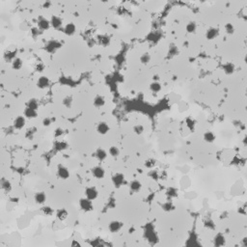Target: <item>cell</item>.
<instances>
[{
	"instance_id": "603a6c76",
	"label": "cell",
	"mask_w": 247,
	"mask_h": 247,
	"mask_svg": "<svg viewBox=\"0 0 247 247\" xmlns=\"http://www.w3.org/2000/svg\"><path fill=\"white\" fill-rule=\"evenodd\" d=\"M204 139H205L206 142H209V143H211L215 140V135L212 133L211 131H208L204 134Z\"/></svg>"
},
{
	"instance_id": "ab89813d",
	"label": "cell",
	"mask_w": 247,
	"mask_h": 247,
	"mask_svg": "<svg viewBox=\"0 0 247 247\" xmlns=\"http://www.w3.org/2000/svg\"><path fill=\"white\" fill-rule=\"evenodd\" d=\"M155 160H153V159H149L148 161H146V163H145V165L147 166V167H153V166H155Z\"/></svg>"
},
{
	"instance_id": "2e32d148",
	"label": "cell",
	"mask_w": 247,
	"mask_h": 247,
	"mask_svg": "<svg viewBox=\"0 0 247 247\" xmlns=\"http://www.w3.org/2000/svg\"><path fill=\"white\" fill-rule=\"evenodd\" d=\"M75 25L73 24V23H69V24H67L65 26V28H64V32H65L66 35L68 36H71L73 35L74 33H75Z\"/></svg>"
},
{
	"instance_id": "7402d4cb",
	"label": "cell",
	"mask_w": 247,
	"mask_h": 247,
	"mask_svg": "<svg viewBox=\"0 0 247 247\" xmlns=\"http://www.w3.org/2000/svg\"><path fill=\"white\" fill-rule=\"evenodd\" d=\"M214 245L215 246H222L225 244V238L223 237L222 235H220V234H218V235L216 236L215 238H214Z\"/></svg>"
},
{
	"instance_id": "30bf717a",
	"label": "cell",
	"mask_w": 247,
	"mask_h": 247,
	"mask_svg": "<svg viewBox=\"0 0 247 247\" xmlns=\"http://www.w3.org/2000/svg\"><path fill=\"white\" fill-rule=\"evenodd\" d=\"M97 131L100 134L104 135L109 131V126H108L106 123H104V122H102V123H100L99 125H98Z\"/></svg>"
},
{
	"instance_id": "6da1fadb",
	"label": "cell",
	"mask_w": 247,
	"mask_h": 247,
	"mask_svg": "<svg viewBox=\"0 0 247 247\" xmlns=\"http://www.w3.org/2000/svg\"><path fill=\"white\" fill-rule=\"evenodd\" d=\"M79 206H80L82 211H85V212L91 211H93V209H94L92 201L89 200V199H87V198L81 199V200L79 201Z\"/></svg>"
},
{
	"instance_id": "8d00e7d4",
	"label": "cell",
	"mask_w": 247,
	"mask_h": 247,
	"mask_svg": "<svg viewBox=\"0 0 247 247\" xmlns=\"http://www.w3.org/2000/svg\"><path fill=\"white\" fill-rule=\"evenodd\" d=\"M51 125V119L50 118H44L42 120V126L44 127H49Z\"/></svg>"
},
{
	"instance_id": "d590c367",
	"label": "cell",
	"mask_w": 247,
	"mask_h": 247,
	"mask_svg": "<svg viewBox=\"0 0 247 247\" xmlns=\"http://www.w3.org/2000/svg\"><path fill=\"white\" fill-rule=\"evenodd\" d=\"M167 195L170 196V197H175V196H177L176 189H174V188H169V189L167 190Z\"/></svg>"
},
{
	"instance_id": "7c38bea8",
	"label": "cell",
	"mask_w": 247,
	"mask_h": 247,
	"mask_svg": "<svg viewBox=\"0 0 247 247\" xmlns=\"http://www.w3.org/2000/svg\"><path fill=\"white\" fill-rule=\"evenodd\" d=\"M24 116L28 119H35L37 116H38V112H37L36 109H33V108L30 107H26L24 110Z\"/></svg>"
},
{
	"instance_id": "83f0119b",
	"label": "cell",
	"mask_w": 247,
	"mask_h": 247,
	"mask_svg": "<svg viewBox=\"0 0 247 247\" xmlns=\"http://www.w3.org/2000/svg\"><path fill=\"white\" fill-rule=\"evenodd\" d=\"M224 71L227 74H232L234 71H235V66H234L233 64H227L224 67Z\"/></svg>"
},
{
	"instance_id": "4fadbf2b",
	"label": "cell",
	"mask_w": 247,
	"mask_h": 247,
	"mask_svg": "<svg viewBox=\"0 0 247 247\" xmlns=\"http://www.w3.org/2000/svg\"><path fill=\"white\" fill-rule=\"evenodd\" d=\"M219 34V30L217 28H209L206 33V37L208 40H213Z\"/></svg>"
},
{
	"instance_id": "d4e9b609",
	"label": "cell",
	"mask_w": 247,
	"mask_h": 247,
	"mask_svg": "<svg viewBox=\"0 0 247 247\" xmlns=\"http://www.w3.org/2000/svg\"><path fill=\"white\" fill-rule=\"evenodd\" d=\"M12 65H13V68L15 69V70H20V69L22 67V61H21L20 58H15V59L12 61Z\"/></svg>"
},
{
	"instance_id": "e575fe53",
	"label": "cell",
	"mask_w": 247,
	"mask_h": 247,
	"mask_svg": "<svg viewBox=\"0 0 247 247\" xmlns=\"http://www.w3.org/2000/svg\"><path fill=\"white\" fill-rule=\"evenodd\" d=\"M225 29H226V32L228 34H233L234 31H235V28H234V26L232 24H230V23H228V24H226V26H225Z\"/></svg>"
},
{
	"instance_id": "f546056e",
	"label": "cell",
	"mask_w": 247,
	"mask_h": 247,
	"mask_svg": "<svg viewBox=\"0 0 247 247\" xmlns=\"http://www.w3.org/2000/svg\"><path fill=\"white\" fill-rule=\"evenodd\" d=\"M150 60H151V56H150L149 53H144V54L140 57V61H141V63L144 64V65L148 64L149 62H150Z\"/></svg>"
},
{
	"instance_id": "d6986e66",
	"label": "cell",
	"mask_w": 247,
	"mask_h": 247,
	"mask_svg": "<svg viewBox=\"0 0 247 247\" xmlns=\"http://www.w3.org/2000/svg\"><path fill=\"white\" fill-rule=\"evenodd\" d=\"M96 157L99 159L100 161H102L107 157V153L105 152L103 149H98L97 152H96Z\"/></svg>"
},
{
	"instance_id": "ba28073f",
	"label": "cell",
	"mask_w": 247,
	"mask_h": 247,
	"mask_svg": "<svg viewBox=\"0 0 247 247\" xmlns=\"http://www.w3.org/2000/svg\"><path fill=\"white\" fill-rule=\"evenodd\" d=\"M49 79L46 77V76H41L38 81H37V86L39 87L40 89H46L49 86Z\"/></svg>"
},
{
	"instance_id": "9c48e42d",
	"label": "cell",
	"mask_w": 247,
	"mask_h": 247,
	"mask_svg": "<svg viewBox=\"0 0 247 247\" xmlns=\"http://www.w3.org/2000/svg\"><path fill=\"white\" fill-rule=\"evenodd\" d=\"M50 26V22L46 18H42L41 17L38 21V28L40 30L42 31H44V30H47Z\"/></svg>"
},
{
	"instance_id": "f1b7e54d",
	"label": "cell",
	"mask_w": 247,
	"mask_h": 247,
	"mask_svg": "<svg viewBox=\"0 0 247 247\" xmlns=\"http://www.w3.org/2000/svg\"><path fill=\"white\" fill-rule=\"evenodd\" d=\"M27 107L33 108V109H36V110H37V109H38V107H39V103H38V102H37L35 99H32V100H30L28 102Z\"/></svg>"
},
{
	"instance_id": "4316f807",
	"label": "cell",
	"mask_w": 247,
	"mask_h": 247,
	"mask_svg": "<svg viewBox=\"0 0 247 247\" xmlns=\"http://www.w3.org/2000/svg\"><path fill=\"white\" fill-rule=\"evenodd\" d=\"M109 155L111 156H113V157H117V156L120 155V151H119V149L115 147V146H112V147L109 149Z\"/></svg>"
},
{
	"instance_id": "9a60e30c",
	"label": "cell",
	"mask_w": 247,
	"mask_h": 247,
	"mask_svg": "<svg viewBox=\"0 0 247 247\" xmlns=\"http://www.w3.org/2000/svg\"><path fill=\"white\" fill-rule=\"evenodd\" d=\"M0 187H1L5 192H9V191H11V189H12V184H11V182L8 180L3 179L0 180Z\"/></svg>"
},
{
	"instance_id": "74e56055",
	"label": "cell",
	"mask_w": 247,
	"mask_h": 247,
	"mask_svg": "<svg viewBox=\"0 0 247 247\" xmlns=\"http://www.w3.org/2000/svg\"><path fill=\"white\" fill-rule=\"evenodd\" d=\"M163 209H165V211H172V209H174V206L172 205V203H166L163 205Z\"/></svg>"
},
{
	"instance_id": "52a82bcc",
	"label": "cell",
	"mask_w": 247,
	"mask_h": 247,
	"mask_svg": "<svg viewBox=\"0 0 247 247\" xmlns=\"http://www.w3.org/2000/svg\"><path fill=\"white\" fill-rule=\"evenodd\" d=\"M14 127L15 129H21L25 126V118L23 116H18L14 121Z\"/></svg>"
},
{
	"instance_id": "44dd1931",
	"label": "cell",
	"mask_w": 247,
	"mask_h": 247,
	"mask_svg": "<svg viewBox=\"0 0 247 247\" xmlns=\"http://www.w3.org/2000/svg\"><path fill=\"white\" fill-rule=\"evenodd\" d=\"M105 103V100H104V98L102 97V96H97L94 100V105L96 107H102V106L104 105Z\"/></svg>"
},
{
	"instance_id": "3957f363",
	"label": "cell",
	"mask_w": 247,
	"mask_h": 247,
	"mask_svg": "<svg viewBox=\"0 0 247 247\" xmlns=\"http://www.w3.org/2000/svg\"><path fill=\"white\" fill-rule=\"evenodd\" d=\"M57 174H58V176H59L60 179H63V180H67L68 178L70 177V171L68 170L67 167H65L63 165L58 166Z\"/></svg>"
},
{
	"instance_id": "484cf974",
	"label": "cell",
	"mask_w": 247,
	"mask_h": 247,
	"mask_svg": "<svg viewBox=\"0 0 247 247\" xmlns=\"http://www.w3.org/2000/svg\"><path fill=\"white\" fill-rule=\"evenodd\" d=\"M150 88L153 92L157 93L161 90V85H160V83H158V82L155 81V82H153V83L150 85Z\"/></svg>"
},
{
	"instance_id": "ee69618b",
	"label": "cell",
	"mask_w": 247,
	"mask_h": 247,
	"mask_svg": "<svg viewBox=\"0 0 247 247\" xmlns=\"http://www.w3.org/2000/svg\"><path fill=\"white\" fill-rule=\"evenodd\" d=\"M108 0H102V2H107Z\"/></svg>"
},
{
	"instance_id": "7a4b0ae2",
	"label": "cell",
	"mask_w": 247,
	"mask_h": 247,
	"mask_svg": "<svg viewBox=\"0 0 247 247\" xmlns=\"http://www.w3.org/2000/svg\"><path fill=\"white\" fill-rule=\"evenodd\" d=\"M85 195H86L87 199H89V200H91V201H94L95 199H97L98 196H99V192L96 189V187H88L85 190Z\"/></svg>"
},
{
	"instance_id": "277c9868",
	"label": "cell",
	"mask_w": 247,
	"mask_h": 247,
	"mask_svg": "<svg viewBox=\"0 0 247 247\" xmlns=\"http://www.w3.org/2000/svg\"><path fill=\"white\" fill-rule=\"evenodd\" d=\"M112 182H113V184H114V185H115L116 187H120L121 185L124 184V182H125V176L123 174H121V173H117L115 175H113Z\"/></svg>"
},
{
	"instance_id": "ac0fdd59",
	"label": "cell",
	"mask_w": 247,
	"mask_h": 247,
	"mask_svg": "<svg viewBox=\"0 0 247 247\" xmlns=\"http://www.w3.org/2000/svg\"><path fill=\"white\" fill-rule=\"evenodd\" d=\"M56 216L58 219L61 220V221H64V220L67 219V217L69 216V212L66 211L65 209H58L56 212Z\"/></svg>"
},
{
	"instance_id": "b9f144b4",
	"label": "cell",
	"mask_w": 247,
	"mask_h": 247,
	"mask_svg": "<svg viewBox=\"0 0 247 247\" xmlns=\"http://www.w3.org/2000/svg\"><path fill=\"white\" fill-rule=\"evenodd\" d=\"M62 134H63V129H57L56 131H55V136L58 137V136H60V135H62Z\"/></svg>"
},
{
	"instance_id": "d6a6232c",
	"label": "cell",
	"mask_w": 247,
	"mask_h": 247,
	"mask_svg": "<svg viewBox=\"0 0 247 247\" xmlns=\"http://www.w3.org/2000/svg\"><path fill=\"white\" fill-rule=\"evenodd\" d=\"M109 42H110V40H109L108 37H106V36H102V40L100 39V44H102V46H108V44H109Z\"/></svg>"
},
{
	"instance_id": "1f68e13d",
	"label": "cell",
	"mask_w": 247,
	"mask_h": 247,
	"mask_svg": "<svg viewBox=\"0 0 247 247\" xmlns=\"http://www.w3.org/2000/svg\"><path fill=\"white\" fill-rule=\"evenodd\" d=\"M42 212H44V215H46V216L52 215L53 214V209L50 208V207H42Z\"/></svg>"
},
{
	"instance_id": "cb8c5ba5",
	"label": "cell",
	"mask_w": 247,
	"mask_h": 247,
	"mask_svg": "<svg viewBox=\"0 0 247 247\" xmlns=\"http://www.w3.org/2000/svg\"><path fill=\"white\" fill-rule=\"evenodd\" d=\"M67 147H68V144L63 141H57L55 143V149H56L57 151H64L67 149Z\"/></svg>"
},
{
	"instance_id": "5b68a950",
	"label": "cell",
	"mask_w": 247,
	"mask_h": 247,
	"mask_svg": "<svg viewBox=\"0 0 247 247\" xmlns=\"http://www.w3.org/2000/svg\"><path fill=\"white\" fill-rule=\"evenodd\" d=\"M60 47H61L60 42H58L57 41H50L47 42V44L46 46V49L48 52H55Z\"/></svg>"
},
{
	"instance_id": "8fae6325",
	"label": "cell",
	"mask_w": 247,
	"mask_h": 247,
	"mask_svg": "<svg viewBox=\"0 0 247 247\" xmlns=\"http://www.w3.org/2000/svg\"><path fill=\"white\" fill-rule=\"evenodd\" d=\"M122 227H123V224L119 221H112V222H110V224H109V230L111 233L119 232V231L122 229Z\"/></svg>"
},
{
	"instance_id": "8992f818",
	"label": "cell",
	"mask_w": 247,
	"mask_h": 247,
	"mask_svg": "<svg viewBox=\"0 0 247 247\" xmlns=\"http://www.w3.org/2000/svg\"><path fill=\"white\" fill-rule=\"evenodd\" d=\"M92 174H93V176L95 178H97V179H102L105 175V171L102 167L96 166L92 169Z\"/></svg>"
},
{
	"instance_id": "f35d334b",
	"label": "cell",
	"mask_w": 247,
	"mask_h": 247,
	"mask_svg": "<svg viewBox=\"0 0 247 247\" xmlns=\"http://www.w3.org/2000/svg\"><path fill=\"white\" fill-rule=\"evenodd\" d=\"M63 103L67 106V107H70L71 104V98H70V97L66 98V99L63 100Z\"/></svg>"
},
{
	"instance_id": "60d3db41",
	"label": "cell",
	"mask_w": 247,
	"mask_h": 247,
	"mask_svg": "<svg viewBox=\"0 0 247 247\" xmlns=\"http://www.w3.org/2000/svg\"><path fill=\"white\" fill-rule=\"evenodd\" d=\"M33 129H28L27 132H26V137L28 138V139H33V134L35 131H32Z\"/></svg>"
},
{
	"instance_id": "e0dca14e",
	"label": "cell",
	"mask_w": 247,
	"mask_h": 247,
	"mask_svg": "<svg viewBox=\"0 0 247 247\" xmlns=\"http://www.w3.org/2000/svg\"><path fill=\"white\" fill-rule=\"evenodd\" d=\"M34 199H35V202L37 204L42 205V204H44V202H46V194H44V192H38V193H36V195H35V197H34Z\"/></svg>"
},
{
	"instance_id": "ffe728a7",
	"label": "cell",
	"mask_w": 247,
	"mask_h": 247,
	"mask_svg": "<svg viewBox=\"0 0 247 247\" xmlns=\"http://www.w3.org/2000/svg\"><path fill=\"white\" fill-rule=\"evenodd\" d=\"M129 187H131V190L132 192H138V191L141 189L142 184H141V182H138V180H132L131 182V184H129Z\"/></svg>"
},
{
	"instance_id": "836d02e7",
	"label": "cell",
	"mask_w": 247,
	"mask_h": 247,
	"mask_svg": "<svg viewBox=\"0 0 247 247\" xmlns=\"http://www.w3.org/2000/svg\"><path fill=\"white\" fill-rule=\"evenodd\" d=\"M133 131L136 134H141L143 131H144V127H143L142 125H137L133 127Z\"/></svg>"
},
{
	"instance_id": "5bb4252c",
	"label": "cell",
	"mask_w": 247,
	"mask_h": 247,
	"mask_svg": "<svg viewBox=\"0 0 247 247\" xmlns=\"http://www.w3.org/2000/svg\"><path fill=\"white\" fill-rule=\"evenodd\" d=\"M49 22H50V25H52V27H54L55 29H60L62 27V24H63L62 20L58 17H52L51 20H50Z\"/></svg>"
},
{
	"instance_id": "4dcf8cb0",
	"label": "cell",
	"mask_w": 247,
	"mask_h": 247,
	"mask_svg": "<svg viewBox=\"0 0 247 247\" xmlns=\"http://www.w3.org/2000/svg\"><path fill=\"white\" fill-rule=\"evenodd\" d=\"M186 30H187L188 33H193V32H195V30H196V23L193 22V21L189 22L186 25Z\"/></svg>"
},
{
	"instance_id": "7bdbcfd3",
	"label": "cell",
	"mask_w": 247,
	"mask_h": 247,
	"mask_svg": "<svg viewBox=\"0 0 247 247\" xmlns=\"http://www.w3.org/2000/svg\"><path fill=\"white\" fill-rule=\"evenodd\" d=\"M151 175L153 176V179H155V180L157 179V175H156V173H155V172H153V173L151 174Z\"/></svg>"
}]
</instances>
